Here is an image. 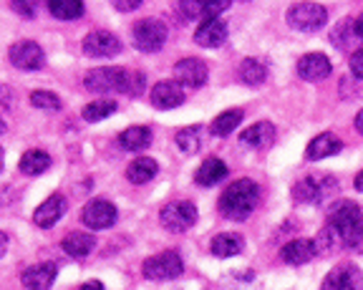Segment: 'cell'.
Instances as JSON below:
<instances>
[{
  "label": "cell",
  "instance_id": "cell-34",
  "mask_svg": "<svg viewBox=\"0 0 363 290\" xmlns=\"http://www.w3.org/2000/svg\"><path fill=\"white\" fill-rule=\"evenodd\" d=\"M330 40H333L335 48H351L353 40H358L356 30H353V21H340L330 33Z\"/></svg>",
  "mask_w": 363,
  "mask_h": 290
},
{
  "label": "cell",
  "instance_id": "cell-26",
  "mask_svg": "<svg viewBox=\"0 0 363 290\" xmlns=\"http://www.w3.org/2000/svg\"><path fill=\"white\" fill-rule=\"evenodd\" d=\"M63 252L71 257H86L94 247H96V238L89 233H68L63 238Z\"/></svg>",
  "mask_w": 363,
  "mask_h": 290
},
{
  "label": "cell",
  "instance_id": "cell-16",
  "mask_svg": "<svg viewBox=\"0 0 363 290\" xmlns=\"http://www.w3.org/2000/svg\"><path fill=\"white\" fill-rule=\"evenodd\" d=\"M227 38V23L222 18H210V21H202L194 33V43L202 48H217L222 46Z\"/></svg>",
  "mask_w": 363,
  "mask_h": 290
},
{
  "label": "cell",
  "instance_id": "cell-17",
  "mask_svg": "<svg viewBox=\"0 0 363 290\" xmlns=\"http://www.w3.org/2000/svg\"><path fill=\"white\" fill-rule=\"evenodd\" d=\"M330 71H333V66L323 53H308L298 61V76L303 81H323L330 76Z\"/></svg>",
  "mask_w": 363,
  "mask_h": 290
},
{
  "label": "cell",
  "instance_id": "cell-42",
  "mask_svg": "<svg viewBox=\"0 0 363 290\" xmlns=\"http://www.w3.org/2000/svg\"><path fill=\"white\" fill-rule=\"evenodd\" d=\"M353 30H356V38L363 40V16H358L356 21H353Z\"/></svg>",
  "mask_w": 363,
  "mask_h": 290
},
{
  "label": "cell",
  "instance_id": "cell-2",
  "mask_svg": "<svg viewBox=\"0 0 363 290\" xmlns=\"http://www.w3.org/2000/svg\"><path fill=\"white\" fill-rule=\"evenodd\" d=\"M260 202V187L252 179H235L220 197V212L227 220H245Z\"/></svg>",
  "mask_w": 363,
  "mask_h": 290
},
{
  "label": "cell",
  "instance_id": "cell-25",
  "mask_svg": "<svg viewBox=\"0 0 363 290\" xmlns=\"http://www.w3.org/2000/svg\"><path fill=\"white\" fill-rule=\"evenodd\" d=\"M51 167V154H45L43 149H28L18 162V169L28 177H38Z\"/></svg>",
  "mask_w": 363,
  "mask_h": 290
},
{
  "label": "cell",
  "instance_id": "cell-20",
  "mask_svg": "<svg viewBox=\"0 0 363 290\" xmlns=\"http://www.w3.org/2000/svg\"><path fill=\"white\" fill-rule=\"evenodd\" d=\"M240 142L250 149H267L275 142V126L270 121H257V124L247 126V129L240 134Z\"/></svg>",
  "mask_w": 363,
  "mask_h": 290
},
{
  "label": "cell",
  "instance_id": "cell-19",
  "mask_svg": "<svg viewBox=\"0 0 363 290\" xmlns=\"http://www.w3.org/2000/svg\"><path fill=\"white\" fill-rule=\"evenodd\" d=\"M56 280V265L53 262H38V265H30L26 273H23V285L26 290H48Z\"/></svg>",
  "mask_w": 363,
  "mask_h": 290
},
{
  "label": "cell",
  "instance_id": "cell-39",
  "mask_svg": "<svg viewBox=\"0 0 363 290\" xmlns=\"http://www.w3.org/2000/svg\"><path fill=\"white\" fill-rule=\"evenodd\" d=\"M351 71L356 79H363V48H356L351 56Z\"/></svg>",
  "mask_w": 363,
  "mask_h": 290
},
{
  "label": "cell",
  "instance_id": "cell-14",
  "mask_svg": "<svg viewBox=\"0 0 363 290\" xmlns=\"http://www.w3.org/2000/svg\"><path fill=\"white\" fill-rule=\"evenodd\" d=\"M152 104L162 111H169V108H177L184 104V91H182V86L177 81H159L157 86L152 89L149 94Z\"/></svg>",
  "mask_w": 363,
  "mask_h": 290
},
{
  "label": "cell",
  "instance_id": "cell-32",
  "mask_svg": "<svg viewBox=\"0 0 363 290\" xmlns=\"http://www.w3.org/2000/svg\"><path fill=\"white\" fill-rule=\"evenodd\" d=\"M177 147L184 154H197L202 149V126H184L177 131Z\"/></svg>",
  "mask_w": 363,
  "mask_h": 290
},
{
  "label": "cell",
  "instance_id": "cell-5",
  "mask_svg": "<svg viewBox=\"0 0 363 290\" xmlns=\"http://www.w3.org/2000/svg\"><path fill=\"white\" fill-rule=\"evenodd\" d=\"M184 270V262L177 250H167L144 260V278L147 280H174Z\"/></svg>",
  "mask_w": 363,
  "mask_h": 290
},
{
  "label": "cell",
  "instance_id": "cell-15",
  "mask_svg": "<svg viewBox=\"0 0 363 290\" xmlns=\"http://www.w3.org/2000/svg\"><path fill=\"white\" fill-rule=\"evenodd\" d=\"M66 210H68L66 197H63V194H51L43 205H38V210H35V215H33V222L38 225V228L48 230L66 215Z\"/></svg>",
  "mask_w": 363,
  "mask_h": 290
},
{
  "label": "cell",
  "instance_id": "cell-21",
  "mask_svg": "<svg viewBox=\"0 0 363 290\" xmlns=\"http://www.w3.org/2000/svg\"><path fill=\"white\" fill-rule=\"evenodd\" d=\"M318 255L315 245H313V240H293V242H288L280 250V257H283V262H288V265H306V262H311L313 257Z\"/></svg>",
  "mask_w": 363,
  "mask_h": 290
},
{
  "label": "cell",
  "instance_id": "cell-4",
  "mask_svg": "<svg viewBox=\"0 0 363 290\" xmlns=\"http://www.w3.org/2000/svg\"><path fill=\"white\" fill-rule=\"evenodd\" d=\"M325 21H328V11L318 3H295L288 11V26L295 30H303V33L320 30Z\"/></svg>",
  "mask_w": 363,
  "mask_h": 290
},
{
  "label": "cell",
  "instance_id": "cell-44",
  "mask_svg": "<svg viewBox=\"0 0 363 290\" xmlns=\"http://www.w3.org/2000/svg\"><path fill=\"white\" fill-rule=\"evenodd\" d=\"M6 250H8V235L0 233V257L6 255Z\"/></svg>",
  "mask_w": 363,
  "mask_h": 290
},
{
  "label": "cell",
  "instance_id": "cell-43",
  "mask_svg": "<svg viewBox=\"0 0 363 290\" xmlns=\"http://www.w3.org/2000/svg\"><path fill=\"white\" fill-rule=\"evenodd\" d=\"M81 290H104V285L99 280H89V283L81 285Z\"/></svg>",
  "mask_w": 363,
  "mask_h": 290
},
{
  "label": "cell",
  "instance_id": "cell-33",
  "mask_svg": "<svg viewBox=\"0 0 363 290\" xmlns=\"http://www.w3.org/2000/svg\"><path fill=\"white\" fill-rule=\"evenodd\" d=\"M313 245H315L318 252H323V255H330V252H335L338 247H343V242H340L338 233H335L333 228H325L318 233V238L313 240Z\"/></svg>",
  "mask_w": 363,
  "mask_h": 290
},
{
  "label": "cell",
  "instance_id": "cell-10",
  "mask_svg": "<svg viewBox=\"0 0 363 290\" xmlns=\"http://www.w3.org/2000/svg\"><path fill=\"white\" fill-rule=\"evenodd\" d=\"M323 290H363V275L353 262H340L325 275Z\"/></svg>",
  "mask_w": 363,
  "mask_h": 290
},
{
  "label": "cell",
  "instance_id": "cell-8",
  "mask_svg": "<svg viewBox=\"0 0 363 290\" xmlns=\"http://www.w3.org/2000/svg\"><path fill=\"white\" fill-rule=\"evenodd\" d=\"M81 220H84V225L91 230H106L116 225L119 210H116L111 202H106V199H91L89 205L81 210Z\"/></svg>",
  "mask_w": 363,
  "mask_h": 290
},
{
  "label": "cell",
  "instance_id": "cell-9",
  "mask_svg": "<svg viewBox=\"0 0 363 290\" xmlns=\"http://www.w3.org/2000/svg\"><path fill=\"white\" fill-rule=\"evenodd\" d=\"M121 40L108 30H91L84 40V53L91 58H113L121 53Z\"/></svg>",
  "mask_w": 363,
  "mask_h": 290
},
{
  "label": "cell",
  "instance_id": "cell-47",
  "mask_svg": "<svg viewBox=\"0 0 363 290\" xmlns=\"http://www.w3.org/2000/svg\"><path fill=\"white\" fill-rule=\"evenodd\" d=\"M3 164H6V152H3V147H0V172H3Z\"/></svg>",
  "mask_w": 363,
  "mask_h": 290
},
{
  "label": "cell",
  "instance_id": "cell-23",
  "mask_svg": "<svg viewBox=\"0 0 363 290\" xmlns=\"http://www.w3.org/2000/svg\"><path fill=\"white\" fill-rule=\"evenodd\" d=\"M227 177V164L222 160H204L202 167L197 169V174H194V182L199 184V187H215V184H220L222 179Z\"/></svg>",
  "mask_w": 363,
  "mask_h": 290
},
{
  "label": "cell",
  "instance_id": "cell-12",
  "mask_svg": "<svg viewBox=\"0 0 363 290\" xmlns=\"http://www.w3.org/2000/svg\"><path fill=\"white\" fill-rule=\"evenodd\" d=\"M361 222H363L361 207H358L356 202H348V199H343V202H338L335 207H330V212H328V228H333L335 233H338V238L343 233H348L351 228H356V225H361Z\"/></svg>",
  "mask_w": 363,
  "mask_h": 290
},
{
  "label": "cell",
  "instance_id": "cell-46",
  "mask_svg": "<svg viewBox=\"0 0 363 290\" xmlns=\"http://www.w3.org/2000/svg\"><path fill=\"white\" fill-rule=\"evenodd\" d=\"M356 129L363 134V108H361V111H358V116H356Z\"/></svg>",
  "mask_w": 363,
  "mask_h": 290
},
{
  "label": "cell",
  "instance_id": "cell-13",
  "mask_svg": "<svg viewBox=\"0 0 363 290\" xmlns=\"http://www.w3.org/2000/svg\"><path fill=\"white\" fill-rule=\"evenodd\" d=\"M328 189H335V179L333 177H306V179H301V182L293 187V197L295 202H306V205H311V202H320V199L328 194Z\"/></svg>",
  "mask_w": 363,
  "mask_h": 290
},
{
  "label": "cell",
  "instance_id": "cell-45",
  "mask_svg": "<svg viewBox=\"0 0 363 290\" xmlns=\"http://www.w3.org/2000/svg\"><path fill=\"white\" fill-rule=\"evenodd\" d=\"M353 184H356L358 192H363V172H358V174H356V182H353Z\"/></svg>",
  "mask_w": 363,
  "mask_h": 290
},
{
  "label": "cell",
  "instance_id": "cell-30",
  "mask_svg": "<svg viewBox=\"0 0 363 290\" xmlns=\"http://www.w3.org/2000/svg\"><path fill=\"white\" fill-rule=\"evenodd\" d=\"M48 11L53 13V18H61V21H76L84 16L86 6L79 0H48Z\"/></svg>",
  "mask_w": 363,
  "mask_h": 290
},
{
  "label": "cell",
  "instance_id": "cell-3",
  "mask_svg": "<svg viewBox=\"0 0 363 290\" xmlns=\"http://www.w3.org/2000/svg\"><path fill=\"white\" fill-rule=\"evenodd\" d=\"M167 35H169V30L159 18H144L131 28V43H134L136 51L157 53L167 43Z\"/></svg>",
  "mask_w": 363,
  "mask_h": 290
},
{
  "label": "cell",
  "instance_id": "cell-40",
  "mask_svg": "<svg viewBox=\"0 0 363 290\" xmlns=\"http://www.w3.org/2000/svg\"><path fill=\"white\" fill-rule=\"evenodd\" d=\"M113 8H116V11H124V13L139 11V8H142V0H116Z\"/></svg>",
  "mask_w": 363,
  "mask_h": 290
},
{
  "label": "cell",
  "instance_id": "cell-29",
  "mask_svg": "<svg viewBox=\"0 0 363 290\" xmlns=\"http://www.w3.org/2000/svg\"><path fill=\"white\" fill-rule=\"evenodd\" d=\"M242 116H245L242 108H230V111L220 114L210 126L212 134H215V137H227V134H233V131L242 124Z\"/></svg>",
  "mask_w": 363,
  "mask_h": 290
},
{
  "label": "cell",
  "instance_id": "cell-31",
  "mask_svg": "<svg viewBox=\"0 0 363 290\" xmlns=\"http://www.w3.org/2000/svg\"><path fill=\"white\" fill-rule=\"evenodd\" d=\"M240 79L247 86H260L267 79V66L257 58H245L240 63Z\"/></svg>",
  "mask_w": 363,
  "mask_h": 290
},
{
  "label": "cell",
  "instance_id": "cell-6",
  "mask_svg": "<svg viewBox=\"0 0 363 290\" xmlns=\"http://www.w3.org/2000/svg\"><path fill=\"white\" fill-rule=\"evenodd\" d=\"M159 220L169 233H184L197 222V207L192 202H187V199H177V202H169V205L162 207Z\"/></svg>",
  "mask_w": 363,
  "mask_h": 290
},
{
  "label": "cell",
  "instance_id": "cell-48",
  "mask_svg": "<svg viewBox=\"0 0 363 290\" xmlns=\"http://www.w3.org/2000/svg\"><path fill=\"white\" fill-rule=\"evenodd\" d=\"M3 131H6V121L0 119V134H3Z\"/></svg>",
  "mask_w": 363,
  "mask_h": 290
},
{
  "label": "cell",
  "instance_id": "cell-27",
  "mask_svg": "<svg viewBox=\"0 0 363 290\" xmlns=\"http://www.w3.org/2000/svg\"><path fill=\"white\" fill-rule=\"evenodd\" d=\"M242 247H245V240L240 238V235H235V233L217 235V238L212 240V245H210L212 255H217V257H235V255H240V252H242Z\"/></svg>",
  "mask_w": 363,
  "mask_h": 290
},
{
  "label": "cell",
  "instance_id": "cell-38",
  "mask_svg": "<svg viewBox=\"0 0 363 290\" xmlns=\"http://www.w3.org/2000/svg\"><path fill=\"white\" fill-rule=\"evenodd\" d=\"M179 18L182 21L202 18V3H194V0H184V3H179Z\"/></svg>",
  "mask_w": 363,
  "mask_h": 290
},
{
  "label": "cell",
  "instance_id": "cell-41",
  "mask_svg": "<svg viewBox=\"0 0 363 290\" xmlns=\"http://www.w3.org/2000/svg\"><path fill=\"white\" fill-rule=\"evenodd\" d=\"M13 11H18V16H26V18H33V8L30 3H11Z\"/></svg>",
  "mask_w": 363,
  "mask_h": 290
},
{
  "label": "cell",
  "instance_id": "cell-1",
  "mask_svg": "<svg viewBox=\"0 0 363 290\" xmlns=\"http://www.w3.org/2000/svg\"><path fill=\"white\" fill-rule=\"evenodd\" d=\"M84 86L91 94H108V91H124L126 96H139L147 89V76L142 71L131 69H94L86 74Z\"/></svg>",
  "mask_w": 363,
  "mask_h": 290
},
{
  "label": "cell",
  "instance_id": "cell-18",
  "mask_svg": "<svg viewBox=\"0 0 363 290\" xmlns=\"http://www.w3.org/2000/svg\"><path fill=\"white\" fill-rule=\"evenodd\" d=\"M343 149V142L335 137L333 131H323V134H318L315 139H311L306 149V160L308 162H318V160H325V157H333Z\"/></svg>",
  "mask_w": 363,
  "mask_h": 290
},
{
  "label": "cell",
  "instance_id": "cell-22",
  "mask_svg": "<svg viewBox=\"0 0 363 290\" xmlns=\"http://www.w3.org/2000/svg\"><path fill=\"white\" fill-rule=\"evenodd\" d=\"M159 174V164L152 157H136L129 167H126V179L131 184H147Z\"/></svg>",
  "mask_w": 363,
  "mask_h": 290
},
{
  "label": "cell",
  "instance_id": "cell-24",
  "mask_svg": "<svg viewBox=\"0 0 363 290\" xmlns=\"http://www.w3.org/2000/svg\"><path fill=\"white\" fill-rule=\"evenodd\" d=\"M119 144L126 152H144L152 144V129L149 126H129L121 131Z\"/></svg>",
  "mask_w": 363,
  "mask_h": 290
},
{
  "label": "cell",
  "instance_id": "cell-37",
  "mask_svg": "<svg viewBox=\"0 0 363 290\" xmlns=\"http://www.w3.org/2000/svg\"><path fill=\"white\" fill-rule=\"evenodd\" d=\"M230 8V0H212V3H202V21H210V18H220L222 11Z\"/></svg>",
  "mask_w": 363,
  "mask_h": 290
},
{
  "label": "cell",
  "instance_id": "cell-11",
  "mask_svg": "<svg viewBox=\"0 0 363 290\" xmlns=\"http://www.w3.org/2000/svg\"><path fill=\"white\" fill-rule=\"evenodd\" d=\"M207 63L202 58H182L174 63V76L179 86H189V89H202L207 84Z\"/></svg>",
  "mask_w": 363,
  "mask_h": 290
},
{
  "label": "cell",
  "instance_id": "cell-28",
  "mask_svg": "<svg viewBox=\"0 0 363 290\" xmlns=\"http://www.w3.org/2000/svg\"><path fill=\"white\" fill-rule=\"evenodd\" d=\"M116 108H119V104L113 101V99H96V101H91L89 106H84V114L81 116H84L89 124H96V121H104L111 114H116Z\"/></svg>",
  "mask_w": 363,
  "mask_h": 290
},
{
  "label": "cell",
  "instance_id": "cell-7",
  "mask_svg": "<svg viewBox=\"0 0 363 290\" xmlns=\"http://www.w3.org/2000/svg\"><path fill=\"white\" fill-rule=\"evenodd\" d=\"M8 58L21 71H40L45 66L43 48L38 43H33V40H18V43H13L11 51H8Z\"/></svg>",
  "mask_w": 363,
  "mask_h": 290
},
{
  "label": "cell",
  "instance_id": "cell-35",
  "mask_svg": "<svg viewBox=\"0 0 363 290\" xmlns=\"http://www.w3.org/2000/svg\"><path fill=\"white\" fill-rule=\"evenodd\" d=\"M30 104L35 108H45V111H58L61 108V99L53 91H33L30 94Z\"/></svg>",
  "mask_w": 363,
  "mask_h": 290
},
{
  "label": "cell",
  "instance_id": "cell-36",
  "mask_svg": "<svg viewBox=\"0 0 363 290\" xmlns=\"http://www.w3.org/2000/svg\"><path fill=\"white\" fill-rule=\"evenodd\" d=\"M340 242H343V247H348V250L363 252V222L356 225V228H351L348 233L340 235Z\"/></svg>",
  "mask_w": 363,
  "mask_h": 290
}]
</instances>
